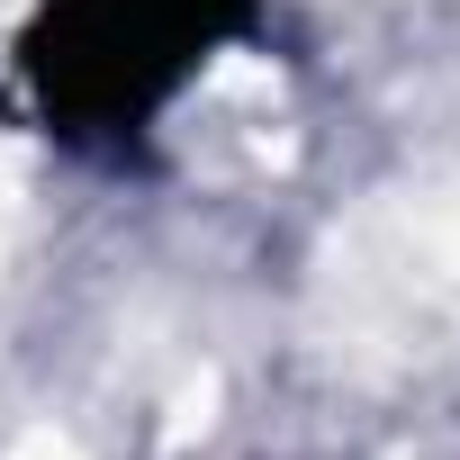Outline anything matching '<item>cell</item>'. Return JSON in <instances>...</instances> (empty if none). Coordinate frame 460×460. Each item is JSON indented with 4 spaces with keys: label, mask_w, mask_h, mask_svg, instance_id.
<instances>
[{
    "label": "cell",
    "mask_w": 460,
    "mask_h": 460,
    "mask_svg": "<svg viewBox=\"0 0 460 460\" xmlns=\"http://www.w3.org/2000/svg\"><path fill=\"white\" fill-rule=\"evenodd\" d=\"M262 0H0V109L64 154H145Z\"/></svg>",
    "instance_id": "obj_1"
}]
</instances>
